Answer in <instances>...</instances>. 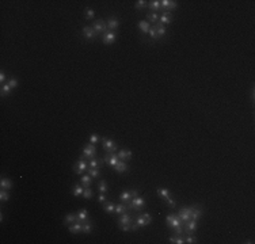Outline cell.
<instances>
[{
	"label": "cell",
	"mask_w": 255,
	"mask_h": 244,
	"mask_svg": "<svg viewBox=\"0 0 255 244\" xmlns=\"http://www.w3.org/2000/svg\"><path fill=\"white\" fill-rule=\"evenodd\" d=\"M166 223H167V227L168 228H174L177 235L183 233V229H182V221H181V218H179L178 214H174V213L167 214Z\"/></svg>",
	"instance_id": "1"
},
{
	"label": "cell",
	"mask_w": 255,
	"mask_h": 244,
	"mask_svg": "<svg viewBox=\"0 0 255 244\" xmlns=\"http://www.w3.org/2000/svg\"><path fill=\"white\" fill-rule=\"evenodd\" d=\"M178 216H179V218H181V221H182V225H185L187 221L191 220V208H189V206H183V208H181Z\"/></svg>",
	"instance_id": "2"
},
{
	"label": "cell",
	"mask_w": 255,
	"mask_h": 244,
	"mask_svg": "<svg viewBox=\"0 0 255 244\" xmlns=\"http://www.w3.org/2000/svg\"><path fill=\"white\" fill-rule=\"evenodd\" d=\"M134 223H136L138 227H147V225H149L152 223V216L149 213H143L141 216H137Z\"/></svg>",
	"instance_id": "3"
},
{
	"label": "cell",
	"mask_w": 255,
	"mask_h": 244,
	"mask_svg": "<svg viewBox=\"0 0 255 244\" xmlns=\"http://www.w3.org/2000/svg\"><path fill=\"white\" fill-rule=\"evenodd\" d=\"M144 205H145L144 198H141V197H138V195L129 201V206H130V209H133V210H141V209L144 208Z\"/></svg>",
	"instance_id": "4"
},
{
	"label": "cell",
	"mask_w": 255,
	"mask_h": 244,
	"mask_svg": "<svg viewBox=\"0 0 255 244\" xmlns=\"http://www.w3.org/2000/svg\"><path fill=\"white\" fill-rule=\"evenodd\" d=\"M96 155V146L94 145V144H88V145H86L83 148V159H94Z\"/></svg>",
	"instance_id": "5"
},
{
	"label": "cell",
	"mask_w": 255,
	"mask_h": 244,
	"mask_svg": "<svg viewBox=\"0 0 255 244\" xmlns=\"http://www.w3.org/2000/svg\"><path fill=\"white\" fill-rule=\"evenodd\" d=\"M102 144H103V149L109 153H115L117 151V144H115L114 140L111 139H103L102 140Z\"/></svg>",
	"instance_id": "6"
},
{
	"label": "cell",
	"mask_w": 255,
	"mask_h": 244,
	"mask_svg": "<svg viewBox=\"0 0 255 244\" xmlns=\"http://www.w3.org/2000/svg\"><path fill=\"white\" fill-rule=\"evenodd\" d=\"M86 170H88V164H87L86 159L81 157L80 160H77V161L73 164V171H75L76 174H79V175L83 174Z\"/></svg>",
	"instance_id": "7"
},
{
	"label": "cell",
	"mask_w": 255,
	"mask_h": 244,
	"mask_svg": "<svg viewBox=\"0 0 255 244\" xmlns=\"http://www.w3.org/2000/svg\"><path fill=\"white\" fill-rule=\"evenodd\" d=\"M92 29L95 30L96 34H103L106 30H107V23H106L103 19H98V20H95Z\"/></svg>",
	"instance_id": "8"
},
{
	"label": "cell",
	"mask_w": 255,
	"mask_h": 244,
	"mask_svg": "<svg viewBox=\"0 0 255 244\" xmlns=\"http://www.w3.org/2000/svg\"><path fill=\"white\" fill-rule=\"evenodd\" d=\"M115 38H117V35H115V33H114V31H109V30H106L105 33H103L102 41H103V43H106V45H111V43L115 41Z\"/></svg>",
	"instance_id": "9"
},
{
	"label": "cell",
	"mask_w": 255,
	"mask_h": 244,
	"mask_svg": "<svg viewBox=\"0 0 255 244\" xmlns=\"http://www.w3.org/2000/svg\"><path fill=\"white\" fill-rule=\"evenodd\" d=\"M132 223H133V220H132V216L128 214V212H126V213H124V214H121V218L118 220V225L121 228L125 227V225H130V227H132Z\"/></svg>",
	"instance_id": "10"
},
{
	"label": "cell",
	"mask_w": 255,
	"mask_h": 244,
	"mask_svg": "<svg viewBox=\"0 0 255 244\" xmlns=\"http://www.w3.org/2000/svg\"><path fill=\"white\" fill-rule=\"evenodd\" d=\"M160 7H162V10H175L177 2H174V0H160Z\"/></svg>",
	"instance_id": "11"
},
{
	"label": "cell",
	"mask_w": 255,
	"mask_h": 244,
	"mask_svg": "<svg viewBox=\"0 0 255 244\" xmlns=\"http://www.w3.org/2000/svg\"><path fill=\"white\" fill-rule=\"evenodd\" d=\"M183 232H186L187 235H191L194 232V231H197V221H194V220H190V221H187L186 224L183 225Z\"/></svg>",
	"instance_id": "12"
},
{
	"label": "cell",
	"mask_w": 255,
	"mask_h": 244,
	"mask_svg": "<svg viewBox=\"0 0 255 244\" xmlns=\"http://www.w3.org/2000/svg\"><path fill=\"white\" fill-rule=\"evenodd\" d=\"M81 33H83V35H84V38H87V39H94L96 37V33H95V30L92 29V27H90V26H86V27H83V30H81Z\"/></svg>",
	"instance_id": "13"
},
{
	"label": "cell",
	"mask_w": 255,
	"mask_h": 244,
	"mask_svg": "<svg viewBox=\"0 0 255 244\" xmlns=\"http://www.w3.org/2000/svg\"><path fill=\"white\" fill-rule=\"evenodd\" d=\"M117 156H118L119 160H122V161L130 160L132 159V151H129V149H121V151L117 153Z\"/></svg>",
	"instance_id": "14"
},
{
	"label": "cell",
	"mask_w": 255,
	"mask_h": 244,
	"mask_svg": "<svg viewBox=\"0 0 255 244\" xmlns=\"http://www.w3.org/2000/svg\"><path fill=\"white\" fill-rule=\"evenodd\" d=\"M171 20H172L171 12L164 11V12L162 14V17H160V22H159V23H162V24H168V23H171Z\"/></svg>",
	"instance_id": "15"
},
{
	"label": "cell",
	"mask_w": 255,
	"mask_h": 244,
	"mask_svg": "<svg viewBox=\"0 0 255 244\" xmlns=\"http://www.w3.org/2000/svg\"><path fill=\"white\" fill-rule=\"evenodd\" d=\"M119 26V22L118 19H115V18H110L107 20V30L109 31H114L115 29H118Z\"/></svg>",
	"instance_id": "16"
},
{
	"label": "cell",
	"mask_w": 255,
	"mask_h": 244,
	"mask_svg": "<svg viewBox=\"0 0 255 244\" xmlns=\"http://www.w3.org/2000/svg\"><path fill=\"white\" fill-rule=\"evenodd\" d=\"M103 164V159H98V157H94L91 159L88 163V167L90 168H100Z\"/></svg>",
	"instance_id": "17"
},
{
	"label": "cell",
	"mask_w": 255,
	"mask_h": 244,
	"mask_svg": "<svg viewBox=\"0 0 255 244\" xmlns=\"http://www.w3.org/2000/svg\"><path fill=\"white\" fill-rule=\"evenodd\" d=\"M88 220V212L86 209H80L77 213V221L79 223H84V221Z\"/></svg>",
	"instance_id": "18"
},
{
	"label": "cell",
	"mask_w": 255,
	"mask_h": 244,
	"mask_svg": "<svg viewBox=\"0 0 255 244\" xmlns=\"http://www.w3.org/2000/svg\"><path fill=\"white\" fill-rule=\"evenodd\" d=\"M76 221H77V214H75V213H69V214L65 216V218H64L65 225H71V224L76 223Z\"/></svg>",
	"instance_id": "19"
},
{
	"label": "cell",
	"mask_w": 255,
	"mask_h": 244,
	"mask_svg": "<svg viewBox=\"0 0 255 244\" xmlns=\"http://www.w3.org/2000/svg\"><path fill=\"white\" fill-rule=\"evenodd\" d=\"M113 168H114V170L117 171V172H125V171L128 170V164H126V163H125V161L119 160V161H118L117 164H115V165H114V167H113Z\"/></svg>",
	"instance_id": "20"
},
{
	"label": "cell",
	"mask_w": 255,
	"mask_h": 244,
	"mask_svg": "<svg viewBox=\"0 0 255 244\" xmlns=\"http://www.w3.org/2000/svg\"><path fill=\"white\" fill-rule=\"evenodd\" d=\"M69 232L73 233V235H76V233H79V232H81V223L76 221V223L71 224V225H69Z\"/></svg>",
	"instance_id": "21"
},
{
	"label": "cell",
	"mask_w": 255,
	"mask_h": 244,
	"mask_svg": "<svg viewBox=\"0 0 255 244\" xmlns=\"http://www.w3.org/2000/svg\"><path fill=\"white\" fill-rule=\"evenodd\" d=\"M128 212V203H119V205L115 206V209H114V213H117V214H124V213H126Z\"/></svg>",
	"instance_id": "22"
},
{
	"label": "cell",
	"mask_w": 255,
	"mask_h": 244,
	"mask_svg": "<svg viewBox=\"0 0 255 244\" xmlns=\"http://www.w3.org/2000/svg\"><path fill=\"white\" fill-rule=\"evenodd\" d=\"M201 216H202V210H201L200 208H194V206H191V220L197 221Z\"/></svg>",
	"instance_id": "23"
},
{
	"label": "cell",
	"mask_w": 255,
	"mask_h": 244,
	"mask_svg": "<svg viewBox=\"0 0 255 244\" xmlns=\"http://www.w3.org/2000/svg\"><path fill=\"white\" fill-rule=\"evenodd\" d=\"M0 187H2V190H11L12 189V182L10 179H7V178H3L2 182H0Z\"/></svg>",
	"instance_id": "24"
},
{
	"label": "cell",
	"mask_w": 255,
	"mask_h": 244,
	"mask_svg": "<svg viewBox=\"0 0 255 244\" xmlns=\"http://www.w3.org/2000/svg\"><path fill=\"white\" fill-rule=\"evenodd\" d=\"M168 242L171 244H185V239L181 236V235H177V236H171V237H170Z\"/></svg>",
	"instance_id": "25"
},
{
	"label": "cell",
	"mask_w": 255,
	"mask_h": 244,
	"mask_svg": "<svg viewBox=\"0 0 255 244\" xmlns=\"http://www.w3.org/2000/svg\"><path fill=\"white\" fill-rule=\"evenodd\" d=\"M138 27L141 29V31L143 33H149V29H151V26H149V22H147V20H140L138 22Z\"/></svg>",
	"instance_id": "26"
},
{
	"label": "cell",
	"mask_w": 255,
	"mask_h": 244,
	"mask_svg": "<svg viewBox=\"0 0 255 244\" xmlns=\"http://www.w3.org/2000/svg\"><path fill=\"white\" fill-rule=\"evenodd\" d=\"M83 186H80V184H75L73 187H72V194H73L75 197H79V195H83Z\"/></svg>",
	"instance_id": "27"
},
{
	"label": "cell",
	"mask_w": 255,
	"mask_h": 244,
	"mask_svg": "<svg viewBox=\"0 0 255 244\" xmlns=\"http://www.w3.org/2000/svg\"><path fill=\"white\" fill-rule=\"evenodd\" d=\"M106 161L109 163V165H111V167H114L115 164L119 161V159H118V156L115 155V153H110V157L109 159H106Z\"/></svg>",
	"instance_id": "28"
},
{
	"label": "cell",
	"mask_w": 255,
	"mask_h": 244,
	"mask_svg": "<svg viewBox=\"0 0 255 244\" xmlns=\"http://www.w3.org/2000/svg\"><path fill=\"white\" fill-rule=\"evenodd\" d=\"M114 209H115V205L113 202H105L103 203V210L106 213H114Z\"/></svg>",
	"instance_id": "29"
},
{
	"label": "cell",
	"mask_w": 255,
	"mask_h": 244,
	"mask_svg": "<svg viewBox=\"0 0 255 244\" xmlns=\"http://www.w3.org/2000/svg\"><path fill=\"white\" fill-rule=\"evenodd\" d=\"M148 7H149L151 10H153L155 12L159 11L160 8H162V7H160V0H152V2H149V3H148Z\"/></svg>",
	"instance_id": "30"
},
{
	"label": "cell",
	"mask_w": 255,
	"mask_h": 244,
	"mask_svg": "<svg viewBox=\"0 0 255 244\" xmlns=\"http://www.w3.org/2000/svg\"><path fill=\"white\" fill-rule=\"evenodd\" d=\"M155 27H156V33H157V37L159 38H162L163 35L166 34V27H164V24H162V23H157L155 24Z\"/></svg>",
	"instance_id": "31"
},
{
	"label": "cell",
	"mask_w": 255,
	"mask_h": 244,
	"mask_svg": "<svg viewBox=\"0 0 255 244\" xmlns=\"http://www.w3.org/2000/svg\"><path fill=\"white\" fill-rule=\"evenodd\" d=\"M91 229H92V225H91V223H90L88 220L84 221V223H81V232L90 233V232H91Z\"/></svg>",
	"instance_id": "32"
},
{
	"label": "cell",
	"mask_w": 255,
	"mask_h": 244,
	"mask_svg": "<svg viewBox=\"0 0 255 244\" xmlns=\"http://www.w3.org/2000/svg\"><path fill=\"white\" fill-rule=\"evenodd\" d=\"M80 183L83 184V187H88L91 184V175H84V176L80 178Z\"/></svg>",
	"instance_id": "33"
},
{
	"label": "cell",
	"mask_w": 255,
	"mask_h": 244,
	"mask_svg": "<svg viewBox=\"0 0 255 244\" xmlns=\"http://www.w3.org/2000/svg\"><path fill=\"white\" fill-rule=\"evenodd\" d=\"M157 19H159V15L156 14L155 11H151V12H148L147 14V22H156Z\"/></svg>",
	"instance_id": "34"
},
{
	"label": "cell",
	"mask_w": 255,
	"mask_h": 244,
	"mask_svg": "<svg viewBox=\"0 0 255 244\" xmlns=\"http://www.w3.org/2000/svg\"><path fill=\"white\" fill-rule=\"evenodd\" d=\"M119 198H121V201L124 202V203H129V201L132 199V194H130V191H124V193L121 194V197H119Z\"/></svg>",
	"instance_id": "35"
},
{
	"label": "cell",
	"mask_w": 255,
	"mask_h": 244,
	"mask_svg": "<svg viewBox=\"0 0 255 244\" xmlns=\"http://www.w3.org/2000/svg\"><path fill=\"white\" fill-rule=\"evenodd\" d=\"M157 195H159L160 198L166 199L167 197H170V191L167 189H157Z\"/></svg>",
	"instance_id": "36"
},
{
	"label": "cell",
	"mask_w": 255,
	"mask_h": 244,
	"mask_svg": "<svg viewBox=\"0 0 255 244\" xmlns=\"http://www.w3.org/2000/svg\"><path fill=\"white\" fill-rule=\"evenodd\" d=\"M8 199H10L8 190H2V191H0V201H2V202H7Z\"/></svg>",
	"instance_id": "37"
},
{
	"label": "cell",
	"mask_w": 255,
	"mask_h": 244,
	"mask_svg": "<svg viewBox=\"0 0 255 244\" xmlns=\"http://www.w3.org/2000/svg\"><path fill=\"white\" fill-rule=\"evenodd\" d=\"M98 190L100 193H107V190H109V187H107V183L105 182V180H100L99 182V184H98Z\"/></svg>",
	"instance_id": "38"
},
{
	"label": "cell",
	"mask_w": 255,
	"mask_h": 244,
	"mask_svg": "<svg viewBox=\"0 0 255 244\" xmlns=\"http://www.w3.org/2000/svg\"><path fill=\"white\" fill-rule=\"evenodd\" d=\"M11 87H10V84H4V86L2 87V96H7V95H10L11 94Z\"/></svg>",
	"instance_id": "39"
},
{
	"label": "cell",
	"mask_w": 255,
	"mask_h": 244,
	"mask_svg": "<svg viewBox=\"0 0 255 244\" xmlns=\"http://www.w3.org/2000/svg\"><path fill=\"white\" fill-rule=\"evenodd\" d=\"M84 17H86V19H92V18L95 17V11H94L92 8H86V11H84Z\"/></svg>",
	"instance_id": "40"
},
{
	"label": "cell",
	"mask_w": 255,
	"mask_h": 244,
	"mask_svg": "<svg viewBox=\"0 0 255 244\" xmlns=\"http://www.w3.org/2000/svg\"><path fill=\"white\" fill-rule=\"evenodd\" d=\"M147 6H148V3L145 2V0H137L136 4H134V7H136L137 10H143V8L147 7Z\"/></svg>",
	"instance_id": "41"
},
{
	"label": "cell",
	"mask_w": 255,
	"mask_h": 244,
	"mask_svg": "<svg viewBox=\"0 0 255 244\" xmlns=\"http://www.w3.org/2000/svg\"><path fill=\"white\" fill-rule=\"evenodd\" d=\"M148 34H149V37H151V38H152V39H160L159 37H157V33H156V27H155V26H151V29H149V33H148Z\"/></svg>",
	"instance_id": "42"
},
{
	"label": "cell",
	"mask_w": 255,
	"mask_h": 244,
	"mask_svg": "<svg viewBox=\"0 0 255 244\" xmlns=\"http://www.w3.org/2000/svg\"><path fill=\"white\" fill-rule=\"evenodd\" d=\"M83 197L86 199H90L91 197H92V190H91L90 187H86V189H84V191H83Z\"/></svg>",
	"instance_id": "43"
},
{
	"label": "cell",
	"mask_w": 255,
	"mask_h": 244,
	"mask_svg": "<svg viewBox=\"0 0 255 244\" xmlns=\"http://www.w3.org/2000/svg\"><path fill=\"white\" fill-rule=\"evenodd\" d=\"M88 174L94 178H98L99 176V168H88Z\"/></svg>",
	"instance_id": "44"
},
{
	"label": "cell",
	"mask_w": 255,
	"mask_h": 244,
	"mask_svg": "<svg viewBox=\"0 0 255 244\" xmlns=\"http://www.w3.org/2000/svg\"><path fill=\"white\" fill-rule=\"evenodd\" d=\"M185 243H189V244H196L197 243V239L193 236V235H187L186 239H185Z\"/></svg>",
	"instance_id": "45"
},
{
	"label": "cell",
	"mask_w": 255,
	"mask_h": 244,
	"mask_svg": "<svg viewBox=\"0 0 255 244\" xmlns=\"http://www.w3.org/2000/svg\"><path fill=\"white\" fill-rule=\"evenodd\" d=\"M164 201L167 202V205H168L170 208H175V205H177V203H175V201H174V199L171 198V195H170V197H167V198L164 199Z\"/></svg>",
	"instance_id": "46"
},
{
	"label": "cell",
	"mask_w": 255,
	"mask_h": 244,
	"mask_svg": "<svg viewBox=\"0 0 255 244\" xmlns=\"http://www.w3.org/2000/svg\"><path fill=\"white\" fill-rule=\"evenodd\" d=\"M8 84H10V87H11V88H15V87L18 86V80L15 79V77H11V79L8 80Z\"/></svg>",
	"instance_id": "47"
},
{
	"label": "cell",
	"mask_w": 255,
	"mask_h": 244,
	"mask_svg": "<svg viewBox=\"0 0 255 244\" xmlns=\"http://www.w3.org/2000/svg\"><path fill=\"white\" fill-rule=\"evenodd\" d=\"M99 141V136H96V134H92V136L90 137V142L91 144H96Z\"/></svg>",
	"instance_id": "48"
},
{
	"label": "cell",
	"mask_w": 255,
	"mask_h": 244,
	"mask_svg": "<svg viewBox=\"0 0 255 244\" xmlns=\"http://www.w3.org/2000/svg\"><path fill=\"white\" fill-rule=\"evenodd\" d=\"M98 201H99V202H102V203H105V202H106V197H105V194H103V193H100V195L98 197Z\"/></svg>",
	"instance_id": "49"
},
{
	"label": "cell",
	"mask_w": 255,
	"mask_h": 244,
	"mask_svg": "<svg viewBox=\"0 0 255 244\" xmlns=\"http://www.w3.org/2000/svg\"><path fill=\"white\" fill-rule=\"evenodd\" d=\"M129 191H130V194H132V198H134V197H137L138 195V191L136 189H133V190H129Z\"/></svg>",
	"instance_id": "50"
},
{
	"label": "cell",
	"mask_w": 255,
	"mask_h": 244,
	"mask_svg": "<svg viewBox=\"0 0 255 244\" xmlns=\"http://www.w3.org/2000/svg\"><path fill=\"white\" fill-rule=\"evenodd\" d=\"M4 80H6V73H4V72H2V73H0V81L4 83Z\"/></svg>",
	"instance_id": "51"
}]
</instances>
